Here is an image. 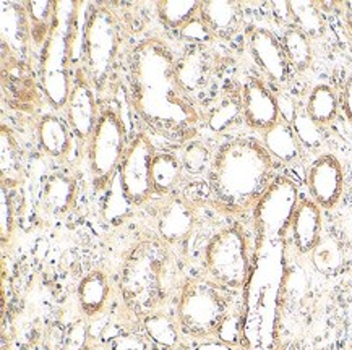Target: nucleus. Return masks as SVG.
<instances>
[{"label": "nucleus", "mask_w": 352, "mask_h": 350, "mask_svg": "<svg viewBox=\"0 0 352 350\" xmlns=\"http://www.w3.org/2000/svg\"><path fill=\"white\" fill-rule=\"evenodd\" d=\"M132 106L157 133L185 137L200 122V114L177 78V60L157 38L138 43L130 56Z\"/></svg>", "instance_id": "f257e3e1"}, {"label": "nucleus", "mask_w": 352, "mask_h": 350, "mask_svg": "<svg viewBox=\"0 0 352 350\" xmlns=\"http://www.w3.org/2000/svg\"><path fill=\"white\" fill-rule=\"evenodd\" d=\"M284 240L256 239L250 276L243 289L242 342L245 350H273L284 281Z\"/></svg>", "instance_id": "f03ea898"}, {"label": "nucleus", "mask_w": 352, "mask_h": 350, "mask_svg": "<svg viewBox=\"0 0 352 350\" xmlns=\"http://www.w3.org/2000/svg\"><path fill=\"white\" fill-rule=\"evenodd\" d=\"M274 163L261 143L237 138L224 143L210 169L211 193L231 211H247L258 203L273 183Z\"/></svg>", "instance_id": "7ed1b4c3"}, {"label": "nucleus", "mask_w": 352, "mask_h": 350, "mask_svg": "<svg viewBox=\"0 0 352 350\" xmlns=\"http://www.w3.org/2000/svg\"><path fill=\"white\" fill-rule=\"evenodd\" d=\"M175 264L168 244L144 240L135 245L120 272V294L129 310L138 316L160 312L174 289Z\"/></svg>", "instance_id": "20e7f679"}, {"label": "nucleus", "mask_w": 352, "mask_h": 350, "mask_svg": "<svg viewBox=\"0 0 352 350\" xmlns=\"http://www.w3.org/2000/svg\"><path fill=\"white\" fill-rule=\"evenodd\" d=\"M76 2H54V21L41 54V84L54 109H64L72 89V47H74Z\"/></svg>", "instance_id": "39448f33"}, {"label": "nucleus", "mask_w": 352, "mask_h": 350, "mask_svg": "<svg viewBox=\"0 0 352 350\" xmlns=\"http://www.w3.org/2000/svg\"><path fill=\"white\" fill-rule=\"evenodd\" d=\"M120 52V25L107 7H96L85 21L81 70L96 91H104L116 76Z\"/></svg>", "instance_id": "423d86ee"}, {"label": "nucleus", "mask_w": 352, "mask_h": 350, "mask_svg": "<svg viewBox=\"0 0 352 350\" xmlns=\"http://www.w3.org/2000/svg\"><path fill=\"white\" fill-rule=\"evenodd\" d=\"M228 297L216 282L210 279L185 281L179 292L177 325L185 336L206 340L216 336V331L228 316Z\"/></svg>", "instance_id": "0eeeda50"}, {"label": "nucleus", "mask_w": 352, "mask_h": 350, "mask_svg": "<svg viewBox=\"0 0 352 350\" xmlns=\"http://www.w3.org/2000/svg\"><path fill=\"white\" fill-rule=\"evenodd\" d=\"M203 266L210 281L218 285L243 289L252 269L245 233L239 227H226L214 233L205 248Z\"/></svg>", "instance_id": "6e6552de"}, {"label": "nucleus", "mask_w": 352, "mask_h": 350, "mask_svg": "<svg viewBox=\"0 0 352 350\" xmlns=\"http://www.w3.org/2000/svg\"><path fill=\"white\" fill-rule=\"evenodd\" d=\"M127 145V130L120 112L106 107L99 114L94 132L88 140V161L93 183L98 190L111 185L117 167H120Z\"/></svg>", "instance_id": "1a4fd4ad"}, {"label": "nucleus", "mask_w": 352, "mask_h": 350, "mask_svg": "<svg viewBox=\"0 0 352 350\" xmlns=\"http://www.w3.org/2000/svg\"><path fill=\"white\" fill-rule=\"evenodd\" d=\"M299 201L296 182L286 177L273 180L254 209L256 239L284 240Z\"/></svg>", "instance_id": "9d476101"}, {"label": "nucleus", "mask_w": 352, "mask_h": 350, "mask_svg": "<svg viewBox=\"0 0 352 350\" xmlns=\"http://www.w3.org/2000/svg\"><path fill=\"white\" fill-rule=\"evenodd\" d=\"M156 152L146 133H138L125 151L119 167V182L132 205H142L155 191L151 165Z\"/></svg>", "instance_id": "9b49d317"}, {"label": "nucleus", "mask_w": 352, "mask_h": 350, "mask_svg": "<svg viewBox=\"0 0 352 350\" xmlns=\"http://www.w3.org/2000/svg\"><path fill=\"white\" fill-rule=\"evenodd\" d=\"M67 122H69L72 132L80 141H88L96 127L99 114L96 102V89L88 82L83 70L75 71L72 80V89L69 101L65 106Z\"/></svg>", "instance_id": "f8f14e48"}, {"label": "nucleus", "mask_w": 352, "mask_h": 350, "mask_svg": "<svg viewBox=\"0 0 352 350\" xmlns=\"http://www.w3.org/2000/svg\"><path fill=\"white\" fill-rule=\"evenodd\" d=\"M307 187L320 208H335L340 203L344 188V172L340 159L333 154L318 156L307 172Z\"/></svg>", "instance_id": "ddd939ff"}, {"label": "nucleus", "mask_w": 352, "mask_h": 350, "mask_svg": "<svg viewBox=\"0 0 352 350\" xmlns=\"http://www.w3.org/2000/svg\"><path fill=\"white\" fill-rule=\"evenodd\" d=\"M248 47L255 64L270 80L283 84L289 78V65L283 44L272 31L266 28H255L248 38Z\"/></svg>", "instance_id": "4468645a"}, {"label": "nucleus", "mask_w": 352, "mask_h": 350, "mask_svg": "<svg viewBox=\"0 0 352 350\" xmlns=\"http://www.w3.org/2000/svg\"><path fill=\"white\" fill-rule=\"evenodd\" d=\"M242 107L243 119L255 130H268L279 122V104L266 84L258 78H250L242 88Z\"/></svg>", "instance_id": "2eb2a0df"}, {"label": "nucleus", "mask_w": 352, "mask_h": 350, "mask_svg": "<svg viewBox=\"0 0 352 350\" xmlns=\"http://www.w3.org/2000/svg\"><path fill=\"white\" fill-rule=\"evenodd\" d=\"M197 224L195 209L184 198H170L161 206L156 226L160 239L168 245H180L190 237Z\"/></svg>", "instance_id": "dca6fc26"}, {"label": "nucleus", "mask_w": 352, "mask_h": 350, "mask_svg": "<svg viewBox=\"0 0 352 350\" xmlns=\"http://www.w3.org/2000/svg\"><path fill=\"white\" fill-rule=\"evenodd\" d=\"M292 240L299 253H312L322 240V208L314 200H300L292 218Z\"/></svg>", "instance_id": "f3484780"}, {"label": "nucleus", "mask_w": 352, "mask_h": 350, "mask_svg": "<svg viewBox=\"0 0 352 350\" xmlns=\"http://www.w3.org/2000/svg\"><path fill=\"white\" fill-rule=\"evenodd\" d=\"M111 292L109 277L104 271L94 269L85 276L76 290L81 313L87 318L101 316L109 305Z\"/></svg>", "instance_id": "a211bd4d"}, {"label": "nucleus", "mask_w": 352, "mask_h": 350, "mask_svg": "<svg viewBox=\"0 0 352 350\" xmlns=\"http://www.w3.org/2000/svg\"><path fill=\"white\" fill-rule=\"evenodd\" d=\"M38 141L47 156L62 159L72 151V128L58 115L41 117L38 124Z\"/></svg>", "instance_id": "6ab92c4d"}, {"label": "nucleus", "mask_w": 352, "mask_h": 350, "mask_svg": "<svg viewBox=\"0 0 352 350\" xmlns=\"http://www.w3.org/2000/svg\"><path fill=\"white\" fill-rule=\"evenodd\" d=\"M263 146L273 159L283 164L296 163L300 158V141L291 122L281 119L263 132Z\"/></svg>", "instance_id": "aec40b11"}, {"label": "nucleus", "mask_w": 352, "mask_h": 350, "mask_svg": "<svg viewBox=\"0 0 352 350\" xmlns=\"http://www.w3.org/2000/svg\"><path fill=\"white\" fill-rule=\"evenodd\" d=\"M200 16L208 25L213 36L231 38L241 26L242 10L236 2H201Z\"/></svg>", "instance_id": "412c9836"}, {"label": "nucleus", "mask_w": 352, "mask_h": 350, "mask_svg": "<svg viewBox=\"0 0 352 350\" xmlns=\"http://www.w3.org/2000/svg\"><path fill=\"white\" fill-rule=\"evenodd\" d=\"M210 64L206 52L201 47H193L185 52V56L177 60V78L184 91L190 96L197 93L208 82Z\"/></svg>", "instance_id": "4be33fe9"}, {"label": "nucleus", "mask_w": 352, "mask_h": 350, "mask_svg": "<svg viewBox=\"0 0 352 350\" xmlns=\"http://www.w3.org/2000/svg\"><path fill=\"white\" fill-rule=\"evenodd\" d=\"M76 185L75 180L65 174H52L44 183L43 196V208L47 213L62 216V214L69 213L75 201Z\"/></svg>", "instance_id": "5701e85b"}, {"label": "nucleus", "mask_w": 352, "mask_h": 350, "mask_svg": "<svg viewBox=\"0 0 352 350\" xmlns=\"http://www.w3.org/2000/svg\"><path fill=\"white\" fill-rule=\"evenodd\" d=\"M281 44L289 65L292 69L297 71H305L312 65L314 51L312 44H310V38L305 33H302L299 28L289 25L283 33Z\"/></svg>", "instance_id": "b1692460"}, {"label": "nucleus", "mask_w": 352, "mask_h": 350, "mask_svg": "<svg viewBox=\"0 0 352 350\" xmlns=\"http://www.w3.org/2000/svg\"><path fill=\"white\" fill-rule=\"evenodd\" d=\"M182 172V161L177 156L170 154V152L156 154L151 165V178L155 191L160 193V195H168L179 183Z\"/></svg>", "instance_id": "393cba45"}, {"label": "nucleus", "mask_w": 352, "mask_h": 350, "mask_svg": "<svg viewBox=\"0 0 352 350\" xmlns=\"http://www.w3.org/2000/svg\"><path fill=\"white\" fill-rule=\"evenodd\" d=\"M338 107H340V101H338L335 89L328 84H317L309 94L305 112L310 115V119L323 127L336 119Z\"/></svg>", "instance_id": "a878e982"}, {"label": "nucleus", "mask_w": 352, "mask_h": 350, "mask_svg": "<svg viewBox=\"0 0 352 350\" xmlns=\"http://www.w3.org/2000/svg\"><path fill=\"white\" fill-rule=\"evenodd\" d=\"M144 333L153 342L164 349H175L180 342V327L173 318L162 312L151 313L143 318Z\"/></svg>", "instance_id": "bb28decb"}, {"label": "nucleus", "mask_w": 352, "mask_h": 350, "mask_svg": "<svg viewBox=\"0 0 352 350\" xmlns=\"http://www.w3.org/2000/svg\"><path fill=\"white\" fill-rule=\"evenodd\" d=\"M201 2L197 0H164L156 3L157 15L170 30H182L188 21L200 15Z\"/></svg>", "instance_id": "cd10ccee"}, {"label": "nucleus", "mask_w": 352, "mask_h": 350, "mask_svg": "<svg viewBox=\"0 0 352 350\" xmlns=\"http://www.w3.org/2000/svg\"><path fill=\"white\" fill-rule=\"evenodd\" d=\"M292 26L299 28L309 38H320L324 34L327 23L323 13L315 2H289Z\"/></svg>", "instance_id": "c85d7f7f"}, {"label": "nucleus", "mask_w": 352, "mask_h": 350, "mask_svg": "<svg viewBox=\"0 0 352 350\" xmlns=\"http://www.w3.org/2000/svg\"><path fill=\"white\" fill-rule=\"evenodd\" d=\"M243 115L242 107V94H229L221 100L214 109L211 110L208 124L213 132H224V130L231 128L232 125L239 122V119Z\"/></svg>", "instance_id": "c756f323"}, {"label": "nucleus", "mask_w": 352, "mask_h": 350, "mask_svg": "<svg viewBox=\"0 0 352 350\" xmlns=\"http://www.w3.org/2000/svg\"><path fill=\"white\" fill-rule=\"evenodd\" d=\"M25 12L30 20L31 38L36 44L44 46L54 21V2H28Z\"/></svg>", "instance_id": "7c9ffc66"}, {"label": "nucleus", "mask_w": 352, "mask_h": 350, "mask_svg": "<svg viewBox=\"0 0 352 350\" xmlns=\"http://www.w3.org/2000/svg\"><path fill=\"white\" fill-rule=\"evenodd\" d=\"M213 158L214 156H211L210 150L203 143H188L184 148L180 161H182L184 170H187V172L193 175H198L211 169Z\"/></svg>", "instance_id": "2f4dec72"}, {"label": "nucleus", "mask_w": 352, "mask_h": 350, "mask_svg": "<svg viewBox=\"0 0 352 350\" xmlns=\"http://www.w3.org/2000/svg\"><path fill=\"white\" fill-rule=\"evenodd\" d=\"M292 128L299 138L300 145L307 148H318L323 141L322 135V125H318L315 120L310 119V115L307 112H297L292 119Z\"/></svg>", "instance_id": "473e14b6"}, {"label": "nucleus", "mask_w": 352, "mask_h": 350, "mask_svg": "<svg viewBox=\"0 0 352 350\" xmlns=\"http://www.w3.org/2000/svg\"><path fill=\"white\" fill-rule=\"evenodd\" d=\"M130 205H132V201L125 196V193L120 187V182L109 185V193H107L104 200V209H102L106 221L119 222L127 214V208Z\"/></svg>", "instance_id": "72a5a7b5"}, {"label": "nucleus", "mask_w": 352, "mask_h": 350, "mask_svg": "<svg viewBox=\"0 0 352 350\" xmlns=\"http://www.w3.org/2000/svg\"><path fill=\"white\" fill-rule=\"evenodd\" d=\"M0 150H2V174L6 177L8 172L10 175H15L20 172V151H18L16 141L7 127H2V133H0Z\"/></svg>", "instance_id": "f704fd0d"}, {"label": "nucleus", "mask_w": 352, "mask_h": 350, "mask_svg": "<svg viewBox=\"0 0 352 350\" xmlns=\"http://www.w3.org/2000/svg\"><path fill=\"white\" fill-rule=\"evenodd\" d=\"M216 339L219 342L231 345H241L242 342V313H228V316L224 318L221 323L218 331H216Z\"/></svg>", "instance_id": "c9c22d12"}, {"label": "nucleus", "mask_w": 352, "mask_h": 350, "mask_svg": "<svg viewBox=\"0 0 352 350\" xmlns=\"http://www.w3.org/2000/svg\"><path fill=\"white\" fill-rule=\"evenodd\" d=\"M180 34H182L185 41L193 44H206L211 38H213V33H211L208 25L203 21V18L200 15L188 21V23L180 30Z\"/></svg>", "instance_id": "e433bc0d"}, {"label": "nucleus", "mask_w": 352, "mask_h": 350, "mask_svg": "<svg viewBox=\"0 0 352 350\" xmlns=\"http://www.w3.org/2000/svg\"><path fill=\"white\" fill-rule=\"evenodd\" d=\"M13 209L10 203V196L7 193V187L2 185V198H0V235L2 244L7 245L13 233Z\"/></svg>", "instance_id": "4c0bfd02"}, {"label": "nucleus", "mask_w": 352, "mask_h": 350, "mask_svg": "<svg viewBox=\"0 0 352 350\" xmlns=\"http://www.w3.org/2000/svg\"><path fill=\"white\" fill-rule=\"evenodd\" d=\"M148 342L143 336L132 331H120L109 340V350H148Z\"/></svg>", "instance_id": "58836bf2"}, {"label": "nucleus", "mask_w": 352, "mask_h": 350, "mask_svg": "<svg viewBox=\"0 0 352 350\" xmlns=\"http://www.w3.org/2000/svg\"><path fill=\"white\" fill-rule=\"evenodd\" d=\"M88 349V327L85 323L72 325L67 336V350H87Z\"/></svg>", "instance_id": "ea45409f"}, {"label": "nucleus", "mask_w": 352, "mask_h": 350, "mask_svg": "<svg viewBox=\"0 0 352 350\" xmlns=\"http://www.w3.org/2000/svg\"><path fill=\"white\" fill-rule=\"evenodd\" d=\"M341 107H342V110H344L347 122L352 125V75L346 80L344 88H342Z\"/></svg>", "instance_id": "a19ab883"}, {"label": "nucleus", "mask_w": 352, "mask_h": 350, "mask_svg": "<svg viewBox=\"0 0 352 350\" xmlns=\"http://www.w3.org/2000/svg\"><path fill=\"white\" fill-rule=\"evenodd\" d=\"M195 350H234L231 345L219 342L218 339H206L197 345Z\"/></svg>", "instance_id": "79ce46f5"}, {"label": "nucleus", "mask_w": 352, "mask_h": 350, "mask_svg": "<svg viewBox=\"0 0 352 350\" xmlns=\"http://www.w3.org/2000/svg\"><path fill=\"white\" fill-rule=\"evenodd\" d=\"M344 15H346L347 25H349V28L352 30V2L344 3Z\"/></svg>", "instance_id": "37998d69"}, {"label": "nucleus", "mask_w": 352, "mask_h": 350, "mask_svg": "<svg viewBox=\"0 0 352 350\" xmlns=\"http://www.w3.org/2000/svg\"><path fill=\"white\" fill-rule=\"evenodd\" d=\"M87 350H109V349H104V347H101V345H93V347H88Z\"/></svg>", "instance_id": "c03bdc74"}]
</instances>
